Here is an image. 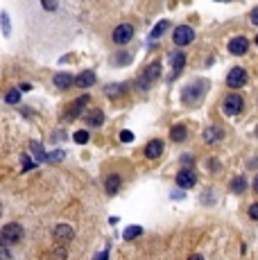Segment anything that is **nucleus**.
<instances>
[{
	"label": "nucleus",
	"instance_id": "nucleus-1",
	"mask_svg": "<svg viewBox=\"0 0 258 260\" xmlns=\"http://www.w3.org/2000/svg\"><path fill=\"white\" fill-rule=\"evenodd\" d=\"M23 238V226L16 222L11 224H5V226L0 228V244H16L21 242Z\"/></svg>",
	"mask_w": 258,
	"mask_h": 260
},
{
	"label": "nucleus",
	"instance_id": "nucleus-30",
	"mask_svg": "<svg viewBox=\"0 0 258 260\" xmlns=\"http://www.w3.org/2000/svg\"><path fill=\"white\" fill-rule=\"evenodd\" d=\"M120 140H123V143H131V140H134V133H131V131H123V133H120Z\"/></svg>",
	"mask_w": 258,
	"mask_h": 260
},
{
	"label": "nucleus",
	"instance_id": "nucleus-8",
	"mask_svg": "<svg viewBox=\"0 0 258 260\" xmlns=\"http://www.w3.org/2000/svg\"><path fill=\"white\" fill-rule=\"evenodd\" d=\"M73 238H75V231H73V226H68V224H59V226H54V240H57L59 244L70 242Z\"/></svg>",
	"mask_w": 258,
	"mask_h": 260
},
{
	"label": "nucleus",
	"instance_id": "nucleus-21",
	"mask_svg": "<svg viewBox=\"0 0 258 260\" xmlns=\"http://www.w3.org/2000/svg\"><path fill=\"white\" fill-rule=\"evenodd\" d=\"M32 156H34V165L45 161V152H43L41 143H32Z\"/></svg>",
	"mask_w": 258,
	"mask_h": 260
},
{
	"label": "nucleus",
	"instance_id": "nucleus-6",
	"mask_svg": "<svg viewBox=\"0 0 258 260\" xmlns=\"http://www.w3.org/2000/svg\"><path fill=\"white\" fill-rule=\"evenodd\" d=\"M204 90H206V82H195L190 88H186V93H183V102H197L199 97L204 95Z\"/></svg>",
	"mask_w": 258,
	"mask_h": 260
},
{
	"label": "nucleus",
	"instance_id": "nucleus-5",
	"mask_svg": "<svg viewBox=\"0 0 258 260\" xmlns=\"http://www.w3.org/2000/svg\"><path fill=\"white\" fill-rule=\"evenodd\" d=\"M226 84L231 86V88H242V86L247 84V73L242 68H233L231 73L226 75Z\"/></svg>",
	"mask_w": 258,
	"mask_h": 260
},
{
	"label": "nucleus",
	"instance_id": "nucleus-20",
	"mask_svg": "<svg viewBox=\"0 0 258 260\" xmlns=\"http://www.w3.org/2000/svg\"><path fill=\"white\" fill-rule=\"evenodd\" d=\"M231 190L238 192V195L245 192V190H247V179H245V176H236V179L231 181Z\"/></svg>",
	"mask_w": 258,
	"mask_h": 260
},
{
	"label": "nucleus",
	"instance_id": "nucleus-25",
	"mask_svg": "<svg viewBox=\"0 0 258 260\" xmlns=\"http://www.w3.org/2000/svg\"><path fill=\"white\" fill-rule=\"evenodd\" d=\"M123 88H125L123 84H109L107 86V95L109 97H118L120 93H123Z\"/></svg>",
	"mask_w": 258,
	"mask_h": 260
},
{
	"label": "nucleus",
	"instance_id": "nucleus-9",
	"mask_svg": "<svg viewBox=\"0 0 258 260\" xmlns=\"http://www.w3.org/2000/svg\"><path fill=\"white\" fill-rule=\"evenodd\" d=\"M249 50V41L245 37H236L229 41V52L236 54V57H240V54H245Z\"/></svg>",
	"mask_w": 258,
	"mask_h": 260
},
{
	"label": "nucleus",
	"instance_id": "nucleus-28",
	"mask_svg": "<svg viewBox=\"0 0 258 260\" xmlns=\"http://www.w3.org/2000/svg\"><path fill=\"white\" fill-rule=\"evenodd\" d=\"M75 143H80V145H84V143H88V131H75Z\"/></svg>",
	"mask_w": 258,
	"mask_h": 260
},
{
	"label": "nucleus",
	"instance_id": "nucleus-34",
	"mask_svg": "<svg viewBox=\"0 0 258 260\" xmlns=\"http://www.w3.org/2000/svg\"><path fill=\"white\" fill-rule=\"evenodd\" d=\"M252 23H254V25H258V7L252 11Z\"/></svg>",
	"mask_w": 258,
	"mask_h": 260
},
{
	"label": "nucleus",
	"instance_id": "nucleus-7",
	"mask_svg": "<svg viewBox=\"0 0 258 260\" xmlns=\"http://www.w3.org/2000/svg\"><path fill=\"white\" fill-rule=\"evenodd\" d=\"M174 181H177V186H179V188L188 190V188H193L195 183H197V174H195L193 170H181V172L177 174V179H174Z\"/></svg>",
	"mask_w": 258,
	"mask_h": 260
},
{
	"label": "nucleus",
	"instance_id": "nucleus-18",
	"mask_svg": "<svg viewBox=\"0 0 258 260\" xmlns=\"http://www.w3.org/2000/svg\"><path fill=\"white\" fill-rule=\"evenodd\" d=\"M104 188H107L109 195H116V192L120 190V176H118V174L107 176V183H104Z\"/></svg>",
	"mask_w": 258,
	"mask_h": 260
},
{
	"label": "nucleus",
	"instance_id": "nucleus-19",
	"mask_svg": "<svg viewBox=\"0 0 258 260\" xmlns=\"http://www.w3.org/2000/svg\"><path fill=\"white\" fill-rule=\"evenodd\" d=\"M172 66H174V75L181 73V68L186 66V54L183 52H172Z\"/></svg>",
	"mask_w": 258,
	"mask_h": 260
},
{
	"label": "nucleus",
	"instance_id": "nucleus-11",
	"mask_svg": "<svg viewBox=\"0 0 258 260\" xmlns=\"http://www.w3.org/2000/svg\"><path fill=\"white\" fill-rule=\"evenodd\" d=\"M73 84H75V80L70 77V73H57V75H54V86H57L59 90L70 88Z\"/></svg>",
	"mask_w": 258,
	"mask_h": 260
},
{
	"label": "nucleus",
	"instance_id": "nucleus-13",
	"mask_svg": "<svg viewBox=\"0 0 258 260\" xmlns=\"http://www.w3.org/2000/svg\"><path fill=\"white\" fill-rule=\"evenodd\" d=\"M163 154V143L161 140H150L145 147V156L147 159H159Z\"/></svg>",
	"mask_w": 258,
	"mask_h": 260
},
{
	"label": "nucleus",
	"instance_id": "nucleus-3",
	"mask_svg": "<svg viewBox=\"0 0 258 260\" xmlns=\"http://www.w3.org/2000/svg\"><path fill=\"white\" fill-rule=\"evenodd\" d=\"M242 109H245V102H242V97L236 95V93H231V95L224 100V104H222V111H224L226 116H238Z\"/></svg>",
	"mask_w": 258,
	"mask_h": 260
},
{
	"label": "nucleus",
	"instance_id": "nucleus-39",
	"mask_svg": "<svg viewBox=\"0 0 258 260\" xmlns=\"http://www.w3.org/2000/svg\"><path fill=\"white\" fill-rule=\"evenodd\" d=\"M256 45H258V37H256Z\"/></svg>",
	"mask_w": 258,
	"mask_h": 260
},
{
	"label": "nucleus",
	"instance_id": "nucleus-27",
	"mask_svg": "<svg viewBox=\"0 0 258 260\" xmlns=\"http://www.w3.org/2000/svg\"><path fill=\"white\" fill-rule=\"evenodd\" d=\"M64 152H61V149H57V152H52V154H45V161H48V163H57V161H64Z\"/></svg>",
	"mask_w": 258,
	"mask_h": 260
},
{
	"label": "nucleus",
	"instance_id": "nucleus-36",
	"mask_svg": "<svg viewBox=\"0 0 258 260\" xmlns=\"http://www.w3.org/2000/svg\"><path fill=\"white\" fill-rule=\"evenodd\" d=\"M95 260H109V254H107V251H102V254L97 256V258H95Z\"/></svg>",
	"mask_w": 258,
	"mask_h": 260
},
{
	"label": "nucleus",
	"instance_id": "nucleus-14",
	"mask_svg": "<svg viewBox=\"0 0 258 260\" xmlns=\"http://www.w3.org/2000/svg\"><path fill=\"white\" fill-rule=\"evenodd\" d=\"M86 102H88V97H80V100H75L73 102V104H70V111L66 113V118H70V120H73V118H77L82 113V106H86Z\"/></svg>",
	"mask_w": 258,
	"mask_h": 260
},
{
	"label": "nucleus",
	"instance_id": "nucleus-32",
	"mask_svg": "<svg viewBox=\"0 0 258 260\" xmlns=\"http://www.w3.org/2000/svg\"><path fill=\"white\" fill-rule=\"evenodd\" d=\"M23 163H25V165H23V170H32V168H34V163L30 161V156H23Z\"/></svg>",
	"mask_w": 258,
	"mask_h": 260
},
{
	"label": "nucleus",
	"instance_id": "nucleus-33",
	"mask_svg": "<svg viewBox=\"0 0 258 260\" xmlns=\"http://www.w3.org/2000/svg\"><path fill=\"white\" fill-rule=\"evenodd\" d=\"M249 217H252V219H258V204H254V206L249 208Z\"/></svg>",
	"mask_w": 258,
	"mask_h": 260
},
{
	"label": "nucleus",
	"instance_id": "nucleus-22",
	"mask_svg": "<svg viewBox=\"0 0 258 260\" xmlns=\"http://www.w3.org/2000/svg\"><path fill=\"white\" fill-rule=\"evenodd\" d=\"M140 233H143V228H140V226H129V228H125L123 238L125 240H134V238H138Z\"/></svg>",
	"mask_w": 258,
	"mask_h": 260
},
{
	"label": "nucleus",
	"instance_id": "nucleus-35",
	"mask_svg": "<svg viewBox=\"0 0 258 260\" xmlns=\"http://www.w3.org/2000/svg\"><path fill=\"white\" fill-rule=\"evenodd\" d=\"M43 7H45V9H54V7H57V2H43Z\"/></svg>",
	"mask_w": 258,
	"mask_h": 260
},
{
	"label": "nucleus",
	"instance_id": "nucleus-24",
	"mask_svg": "<svg viewBox=\"0 0 258 260\" xmlns=\"http://www.w3.org/2000/svg\"><path fill=\"white\" fill-rule=\"evenodd\" d=\"M5 102L7 104H18V102H21V90H9V93H7L5 95Z\"/></svg>",
	"mask_w": 258,
	"mask_h": 260
},
{
	"label": "nucleus",
	"instance_id": "nucleus-29",
	"mask_svg": "<svg viewBox=\"0 0 258 260\" xmlns=\"http://www.w3.org/2000/svg\"><path fill=\"white\" fill-rule=\"evenodd\" d=\"M2 32H5V37H9V16H7L5 11H2Z\"/></svg>",
	"mask_w": 258,
	"mask_h": 260
},
{
	"label": "nucleus",
	"instance_id": "nucleus-2",
	"mask_svg": "<svg viewBox=\"0 0 258 260\" xmlns=\"http://www.w3.org/2000/svg\"><path fill=\"white\" fill-rule=\"evenodd\" d=\"M111 39H113V43L125 45V43H129L131 39H134V27L129 25V23H123V25H118L116 30H113Z\"/></svg>",
	"mask_w": 258,
	"mask_h": 260
},
{
	"label": "nucleus",
	"instance_id": "nucleus-38",
	"mask_svg": "<svg viewBox=\"0 0 258 260\" xmlns=\"http://www.w3.org/2000/svg\"><path fill=\"white\" fill-rule=\"evenodd\" d=\"M254 190L258 192V176H256V181H254Z\"/></svg>",
	"mask_w": 258,
	"mask_h": 260
},
{
	"label": "nucleus",
	"instance_id": "nucleus-4",
	"mask_svg": "<svg viewBox=\"0 0 258 260\" xmlns=\"http://www.w3.org/2000/svg\"><path fill=\"white\" fill-rule=\"evenodd\" d=\"M193 39H195V32H193V27H188V25H179L172 32V41L177 43V45H188V43H193Z\"/></svg>",
	"mask_w": 258,
	"mask_h": 260
},
{
	"label": "nucleus",
	"instance_id": "nucleus-16",
	"mask_svg": "<svg viewBox=\"0 0 258 260\" xmlns=\"http://www.w3.org/2000/svg\"><path fill=\"white\" fill-rule=\"evenodd\" d=\"M86 122H88V127H100L104 122V113L100 109H93L88 116H86Z\"/></svg>",
	"mask_w": 258,
	"mask_h": 260
},
{
	"label": "nucleus",
	"instance_id": "nucleus-12",
	"mask_svg": "<svg viewBox=\"0 0 258 260\" xmlns=\"http://www.w3.org/2000/svg\"><path fill=\"white\" fill-rule=\"evenodd\" d=\"M75 84L80 86V88H88V86L95 84V73L93 70H84V73H80V77L75 80Z\"/></svg>",
	"mask_w": 258,
	"mask_h": 260
},
{
	"label": "nucleus",
	"instance_id": "nucleus-31",
	"mask_svg": "<svg viewBox=\"0 0 258 260\" xmlns=\"http://www.w3.org/2000/svg\"><path fill=\"white\" fill-rule=\"evenodd\" d=\"M0 260H11V256H9V251L5 249V244H0Z\"/></svg>",
	"mask_w": 258,
	"mask_h": 260
},
{
	"label": "nucleus",
	"instance_id": "nucleus-26",
	"mask_svg": "<svg viewBox=\"0 0 258 260\" xmlns=\"http://www.w3.org/2000/svg\"><path fill=\"white\" fill-rule=\"evenodd\" d=\"M68 256H66V249L64 247H59V249H54V251H50V256H48V260H66Z\"/></svg>",
	"mask_w": 258,
	"mask_h": 260
},
{
	"label": "nucleus",
	"instance_id": "nucleus-23",
	"mask_svg": "<svg viewBox=\"0 0 258 260\" xmlns=\"http://www.w3.org/2000/svg\"><path fill=\"white\" fill-rule=\"evenodd\" d=\"M168 27H170V23H168V21L156 23V27H154V30H152V39H159V37H161V34L168 30Z\"/></svg>",
	"mask_w": 258,
	"mask_h": 260
},
{
	"label": "nucleus",
	"instance_id": "nucleus-10",
	"mask_svg": "<svg viewBox=\"0 0 258 260\" xmlns=\"http://www.w3.org/2000/svg\"><path fill=\"white\" fill-rule=\"evenodd\" d=\"M159 75H161V64H152L145 68V75H143V80H140V86L145 88V86H150L154 80H159Z\"/></svg>",
	"mask_w": 258,
	"mask_h": 260
},
{
	"label": "nucleus",
	"instance_id": "nucleus-17",
	"mask_svg": "<svg viewBox=\"0 0 258 260\" xmlns=\"http://www.w3.org/2000/svg\"><path fill=\"white\" fill-rule=\"evenodd\" d=\"M186 136H188V129L183 127V125H174L170 131V138L174 140V143H181V140H186Z\"/></svg>",
	"mask_w": 258,
	"mask_h": 260
},
{
	"label": "nucleus",
	"instance_id": "nucleus-15",
	"mask_svg": "<svg viewBox=\"0 0 258 260\" xmlns=\"http://www.w3.org/2000/svg\"><path fill=\"white\" fill-rule=\"evenodd\" d=\"M204 138H206V143H217V140L224 138V131L220 127H209L204 131Z\"/></svg>",
	"mask_w": 258,
	"mask_h": 260
},
{
	"label": "nucleus",
	"instance_id": "nucleus-37",
	"mask_svg": "<svg viewBox=\"0 0 258 260\" xmlns=\"http://www.w3.org/2000/svg\"><path fill=\"white\" fill-rule=\"evenodd\" d=\"M188 260H204V258H202V256H199V254H195V256H190Z\"/></svg>",
	"mask_w": 258,
	"mask_h": 260
}]
</instances>
